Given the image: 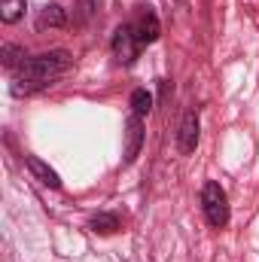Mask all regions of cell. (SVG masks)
<instances>
[{
	"label": "cell",
	"mask_w": 259,
	"mask_h": 262,
	"mask_svg": "<svg viewBox=\"0 0 259 262\" xmlns=\"http://www.w3.org/2000/svg\"><path fill=\"white\" fill-rule=\"evenodd\" d=\"M67 70H70V55H67L64 49H52V52L34 55V58H28L25 64L12 73V95L15 98L34 95V92L52 85Z\"/></svg>",
	"instance_id": "cell-1"
},
{
	"label": "cell",
	"mask_w": 259,
	"mask_h": 262,
	"mask_svg": "<svg viewBox=\"0 0 259 262\" xmlns=\"http://www.w3.org/2000/svg\"><path fill=\"white\" fill-rule=\"evenodd\" d=\"M201 210H204V220H207L210 229H226L229 226V220H232L229 195H226V189L217 180L204 183V189H201Z\"/></svg>",
	"instance_id": "cell-2"
},
{
	"label": "cell",
	"mask_w": 259,
	"mask_h": 262,
	"mask_svg": "<svg viewBox=\"0 0 259 262\" xmlns=\"http://www.w3.org/2000/svg\"><path fill=\"white\" fill-rule=\"evenodd\" d=\"M110 49H113V55H116V61H119V64H131V61L137 58V52H140L143 46H140V40H137L134 25H119V28L113 31Z\"/></svg>",
	"instance_id": "cell-3"
},
{
	"label": "cell",
	"mask_w": 259,
	"mask_h": 262,
	"mask_svg": "<svg viewBox=\"0 0 259 262\" xmlns=\"http://www.w3.org/2000/svg\"><path fill=\"white\" fill-rule=\"evenodd\" d=\"M177 146H180V152H186V156L195 152V146H198V113H195V110H186L183 119H180Z\"/></svg>",
	"instance_id": "cell-4"
},
{
	"label": "cell",
	"mask_w": 259,
	"mask_h": 262,
	"mask_svg": "<svg viewBox=\"0 0 259 262\" xmlns=\"http://www.w3.org/2000/svg\"><path fill=\"white\" fill-rule=\"evenodd\" d=\"M140 146H143V119L131 113L128 122H125V165H131L137 159Z\"/></svg>",
	"instance_id": "cell-5"
},
{
	"label": "cell",
	"mask_w": 259,
	"mask_h": 262,
	"mask_svg": "<svg viewBox=\"0 0 259 262\" xmlns=\"http://www.w3.org/2000/svg\"><path fill=\"white\" fill-rule=\"evenodd\" d=\"M134 31H137V40H140V46H149V43H156V40H159V34H162L159 15H156L153 9H143V12H140V18H137V25H134Z\"/></svg>",
	"instance_id": "cell-6"
},
{
	"label": "cell",
	"mask_w": 259,
	"mask_h": 262,
	"mask_svg": "<svg viewBox=\"0 0 259 262\" xmlns=\"http://www.w3.org/2000/svg\"><path fill=\"white\" fill-rule=\"evenodd\" d=\"M25 165H28V171H31L43 186H49V189H58V186H61V177H58L55 168H49L43 159H37V156H25Z\"/></svg>",
	"instance_id": "cell-7"
},
{
	"label": "cell",
	"mask_w": 259,
	"mask_h": 262,
	"mask_svg": "<svg viewBox=\"0 0 259 262\" xmlns=\"http://www.w3.org/2000/svg\"><path fill=\"white\" fill-rule=\"evenodd\" d=\"M64 25H67V15L58 3L43 6L40 15H37V28H40V31H46V28H64Z\"/></svg>",
	"instance_id": "cell-8"
},
{
	"label": "cell",
	"mask_w": 259,
	"mask_h": 262,
	"mask_svg": "<svg viewBox=\"0 0 259 262\" xmlns=\"http://www.w3.org/2000/svg\"><path fill=\"white\" fill-rule=\"evenodd\" d=\"M89 229L98 232V235H113L119 229V216L116 213H95L92 223H89Z\"/></svg>",
	"instance_id": "cell-9"
},
{
	"label": "cell",
	"mask_w": 259,
	"mask_h": 262,
	"mask_svg": "<svg viewBox=\"0 0 259 262\" xmlns=\"http://www.w3.org/2000/svg\"><path fill=\"white\" fill-rule=\"evenodd\" d=\"M25 0H0V21L3 25H15L25 15Z\"/></svg>",
	"instance_id": "cell-10"
},
{
	"label": "cell",
	"mask_w": 259,
	"mask_h": 262,
	"mask_svg": "<svg viewBox=\"0 0 259 262\" xmlns=\"http://www.w3.org/2000/svg\"><path fill=\"white\" fill-rule=\"evenodd\" d=\"M149 110H153V95L146 89H134L131 92V113L143 119V116H149Z\"/></svg>",
	"instance_id": "cell-11"
},
{
	"label": "cell",
	"mask_w": 259,
	"mask_h": 262,
	"mask_svg": "<svg viewBox=\"0 0 259 262\" xmlns=\"http://www.w3.org/2000/svg\"><path fill=\"white\" fill-rule=\"evenodd\" d=\"M0 55H3V67H6V70H18V67L28 61L25 49H21V46H12V43H6V46L0 49Z\"/></svg>",
	"instance_id": "cell-12"
},
{
	"label": "cell",
	"mask_w": 259,
	"mask_h": 262,
	"mask_svg": "<svg viewBox=\"0 0 259 262\" xmlns=\"http://www.w3.org/2000/svg\"><path fill=\"white\" fill-rule=\"evenodd\" d=\"M79 3H82V12H85V15L95 12V0H79Z\"/></svg>",
	"instance_id": "cell-13"
}]
</instances>
